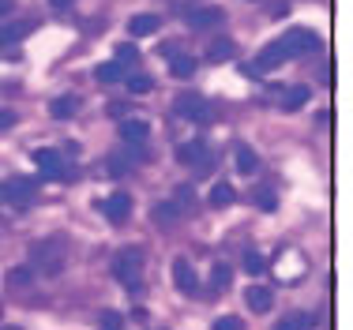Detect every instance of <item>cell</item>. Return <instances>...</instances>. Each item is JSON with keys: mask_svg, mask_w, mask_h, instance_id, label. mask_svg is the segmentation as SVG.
<instances>
[{"mask_svg": "<svg viewBox=\"0 0 353 330\" xmlns=\"http://www.w3.org/2000/svg\"><path fill=\"white\" fill-rule=\"evenodd\" d=\"M128 90L132 94H150V90H154V79H150V75H128Z\"/></svg>", "mask_w": 353, "mask_h": 330, "instance_id": "cell-24", "label": "cell"}, {"mask_svg": "<svg viewBox=\"0 0 353 330\" xmlns=\"http://www.w3.org/2000/svg\"><path fill=\"white\" fill-rule=\"evenodd\" d=\"M256 199H259V207H263V210H274V196H271L267 188H259V192H256Z\"/></svg>", "mask_w": 353, "mask_h": 330, "instance_id": "cell-31", "label": "cell"}, {"mask_svg": "<svg viewBox=\"0 0 353 330\" xmlns=\"http://www.w3.org/2000/svg\"><path fill=\"white\" fill-rule=\"evenodd\" d=\"M173 285H176L181 293H196L199 278H196V270H192L188 259H173Z\"/></svg>", "mask_w": 353, "mask_h": 330, "instance_id": "cell-10", "label": "cell"}, {"mask_svg": "<svg viewBox=\"0 0 353 330\" xmlns=\"http://www.w3.org/2000/svg\"><path fill=\"white\" fill-rule=\"evenodd\" d=\"M233 199H237V192H233V184L218 181L214 188H211V203H214V207H230Z\"/></svg>", "mask_w": 353, "mask_h": 330, "instance_id": "cell-20", "label": "cell"}, {"mask_svg": "<svg viewBox=\"0 0 353 330\" xmlns=\"http://www.w3.org/2000/svg\"><path fill=\"white\" fill-rule=\"evenodd\" d=\"M176 162L181 165H196V169H207L211 165V154H207V147L203 143H181V147H176Z\"/></svg>", "mask_w": 353, "mask_h": 330, "instance_id": "cell-7", "label": "cell"}, {"mask_svg": "<svg viewBox=\"0 0 353 330\" xmlns=\"http://www.w3.org/2000/svg\"><path fill=\"white\" fill-rule=\"evenodd\" d=\"M49 4H53V8H68L72 0H49Z\"/></svg>", "mask_w": 353, "mask_h": 330, "instance_id": "cell-34", "label": "cell"}, {"mask_svg": "<svg viewBox=\"0 0 353 330\" xmlns=\"http://www.w3.org/2000/svg\"><path fill=\"white\" fill-rule=\"evenodd\" d=\"M113 274H117V282H121L124 289H139V282H143V251H139V248L117 251Z\"/></svg>", "mask_w": 353, "mask_h": 330, "instance_id": "cell-2", "label": "cell"}, {"mask_svg": "<svg viewBox=\"0 0 353 330\" xmlns=\"http://www.w3.org/2000/svg\"><path fill=\"white\" fill-rule=\"evenodd\" d=\"M0 192H4V199L12 203V207H27V203L34 199V181H27V176H12Z\"/></svg>", "mask_w": 353, "mask_h": 330, "instance_id": "cell-5", "label": "cell"}, {"mask_svg": "<svg viewBox=\"0 0 353 330\" xmlns=\"http://www.w3.org/2000/svg\"><path fill=\"white\" fill-rule=\"evenodd\" d=\"M308 98H312V90H308V87H290V90L282 94V109H285V113H297V109L305 105Z\"/></svg>", "mask_w": 353, "mask_h": 330, "instance_id": "cell-14", "label": "cell"}, {"mask_svg": "<svg viewBox=\"0 0 353 330\" xmlns=\"http://www.w3.org/2000/svg\"><path fill=\"white\" fill-rule=\"evenodd\" d=\"M230 282H233V270L225 267V263H214V270H211V285H214V289H230Z\"/></svg>", "mask_w": 353, "mask_h": 330, "instance_id": "cell-23", "label": "cell"}, {"mask_svg": "<svg viewBox=\"0 0 353 330\" xmlns=\"http://www.w3.org/2000/svg\"><path fill=\"white\" fill-rule=\"evenodd\" d=\"M117 61H139V49L132 41H124V45H117Z\"/></svg>", "mask_w": 353, "mask_h": 330, "instance_id": "cell-30", "label": "cell"}, {"mask_svg": "<svg viewBox=\"0 0 353 330\" xmlns=\"http://www.w3.org/2000/svg\"><path fill=\"white\" fill-rule=\"evenodd\" d=\"M222 8H196V12H188V27L192 30H211V27H222Z\"/></svg>", "mask_w": 353, "mask_h": 330, "instance_id": "cell-9", "label": "cell"}, {"mask_svg": "<svg viewBox=\"0 0 353 330\" xmlns=\"http://www.w3.org/2000/svg\"><path fill=\"white\" fill-rule=\"evenodd\" d=\"M34 165L46 181H61L64 176V158L57 150H34Z\"/></svg>", "mask_w": 353, "mask_h": 330, "instance_id": "cell-6", "label": "cell"}, {"mask_svg": "<svg viewBox=\"0 0 353 330\" xmlns=\"http://www.w3.org/2000/svg\"><path fill=\"white\" fill-rule=\"evenodd\" d=\"M279 45L285 49V56H301V53H312V49L319 45V38H316V30L297 27V30H285L279 38Z\"/></svg>", "mask_w": 353, "mask_h": 330, "instance_id": "cell-3", "label": "cell"}, {"mask_svg": "<svg viewBox=\"0 0 353 330\" xmlns=\"http://www.w3.org/2000/svg\"><path fill=\"white\" fill-rule=\"evenodd\" d=\"M98 330H124V319L117 316V311H102V319H98Z\"/></svg>", "mask_w": 353, "mask_h": 330, "instance_id": "cell-28", "label": "cell"}, {"mask_svg": "<svg viewBox=\"0 0 353 330\" xmlns=\"http://www.w3.org/2000/svg\"><path fill=\"white\" fill-rule=\"evenodd\" d=\"M207 56L211 61H225V56H233V41H211V49H207Z\"/></svg>", "mask_w": 353, "mask_h": 330, "instance_id": "cell-27", "label": "cell"}, {"mask_svg": "<svg viewBox=\"0 0 353 330\" xmlns=\"http://www.w3.org/2000/svg\"><path fill=\"white\" fill-rule=\"evenodd\" d=\"M30 270H41V274L57 278L68 263V240L64 236H46V240H38L34 248H30Z\"/></svg>", "mask_w": 353, "mask_h": 330, "instance_id": "cell-1", "label": "cell"}, {"mask_svg": "<svg viewBox=\"0 0 353 330\" xmlns=\"http://www.w3.org/2000/svg\"><path fill=\"white\" fill-rule=\"evenodd\" d=\"M94 79H98V83H117V79H124L121 61H105V64H98V68H94Z\"/></svg>", "mask_w": 353, "mask_h": 330, "instance_id": "cell-18", "label": "cell"}, {"mask_svg": "<svg viewBox=\"0 0 353 330\" xmlns=\"http://www.w3.org/2000/svg\"><path fill=\"white\" fill-rule=\"evenodd\" d=\"M12 8H15V0H0V15H12Z\"/></svg>", "mask_w": 353, "mask_h": 330, "instance_id": "cell-33", "label": "cell"}, {"mask_svg": "<svg viewBox=\"0 0 353 330\" xmlns=\"http://www.w3.org/2000/svg\"><path fill=\"white\" fill-rule=\"evenodd\" d=\"M245 270H248L252 278H256V274H263V270H267V259L259 256V251H252V248H248V251H245Z\"/></svg>", "mask_w": 353, "mask_h": 330, "instance_id": "cell-26", "label": "cell"}, {"mask_svg": "<svg viewBox=\"0 0 353 330\" xmlns=\"http://www.w3.org/2000/svg\"><path fill=\"white\" fill-rule=\"evenodd\" d=\"M162 23H158V15H132L128 19V34L132 38H150Z\"/></svg>", "mask_w": 353, "mask_h": 330, "instance_id": "cell-13", "label": "cell"}, {"mask_svg": "<svg viewBox=\"0 0 353 330\" xmlns=\"http://www.w3.org/2000/svg\"><path fill=\"white\" fill-rule=\"evenodd\" d=\"M173 109L181 116H196V121H203L207 124V101H203V94H196V90H188V94H181L173 101Z\"/></svg>", "mask_w": 353, "mask_h": 330, "instance_id": "cell-8", "label": "cell"}, {"mask_svg": "<svg viewBox=\"0 0 353 330\" xmlns=\"http://www.w3.org/2000/svg\"><path fill=\"white\" fill-rule=\"evenodd\" d=\"M75 109H79V101H75V98H57L53 101V116H57V121H68Z\"/></svg>", "mask_w": 353, "mask_h": 330, "instance_id": "cell-25", "label": "cell"}, {"mask_svg": "<svg viewBox=\"0 0 353 330\" xmlns=\"http://www.w3.org/2000/svg\"><path fill=\"white\" fill-rule=\"evenodd\" d=\"M256 165H259V158H256V150H252V147H237V169H241V173H256Z\"/></svg>", "mask_w": 353, "mask_h": 330, "instance_id": "cell-22", "label": "cell"}, {"mask_svg": "<svg viewBox=\"0 0 353 330\" xmlns=\"http://www.w3.org/2000/svg\"><path fill=\"white\" fill-rule=\"evenodd\" d=\"M150 218H154L158 225H173L176 218H181V207H176V203H154V214Z\"/></svg>", "mask_w": 353, "mask_h": 330, "instance_id": "cell-19", "label": "cell"}, {"mask_svg": "<svg viewBox=\"0 0 353 330\" xmlns=\"http://www.w3.org/2000/svg\"><path fill=\"white\" fill-rule=\"evenodd\" d=\"M147 135H150L147 121H139V116L121 121V139H124V143H136V147H143V143H147Z\"/></svg>", "mask_w": 353, "mask_h": 330, "instance_id": "cell-11", "label": "cell"}, {"mask_svg": "<svg viewBox=\"0 0 353 330\" xmlns=\"http://www.w3.org/2000/svg\"><path fill=\"white\" fill-rule=\"evenodd\" d=\"M30 34V23H12V27H0V49L15 45V41H23Z\"/></svg>", "mask_w": 353, "mask_h": 330, "instance_id": "cell-15", "label": "cell"}, {"mask_svg": "<svg viewBox=\"0 0 353 330\" xmlns=\"http://www.w3.org/2000/svg\"><path fill=\"white\" fill-rule=\"evenodd\" d=\"M170 72L176 79H192V72H196V61H192L188 53H173L170 56Z\"/></svg>", "mask_w": 353, "mask_h": 330, "instance_id": "cell-17", "label": "cell"}, {"mask_svg": "<svg viewBox=\"0 0 353 330\" xmlns=\"http://www.w3.org/2000/svg\"><path fill=\"white\" fill-rule=\"evenodd\" d=\"M30 282H34V270H30V267H15V270H8V285H12V289H27Z\"/></svg>", "mask_w": 353, "mask_h": 330, "instance_id": "cell-21", "label": "cell"}, {"mask_svg": "<svg viewBox=\"0 0 353 330\" xmlns=\"http://www.w3.org/2000/svg\"><path fill=\"white\" fill-rule=\"evenodd\" d=\"M98 210H102V214H105L113 225H124V222L132 218V196H128V192H113L109 199L98 203Z\"/></svg>", "mask_w": 353, "mask_h": 330, "instance_id": "cell-4", "label": "cell"}, {"mask_svg": "<svg viewBox=\"0 0 353 330\" xmlns=\"http://www.w3.org/2000/svg\"><path fill=\"white\" fill-rule=\"evenodd\" d=\"M312 327H316V316H308V311H297V316L279 319V327H274V330H312Z\"/></svg>", "mask_w": 353, "mask_h": 330, "instance_id": "cell-16", "label": "cell"}, {"mask_svg": "<svg viewBox=\"0 0 353 330\" xmlns=\"http://www.w3.org/2000/svg\"><path fill=\"white\" fill-rule=\"evenodd\" d=\"M8 124H15V113H8V109H0V128H8Z\"/></svg>", "mask_w": 353, "mask_h": 330, "instance_id": "cell-32", "label": "cell"}, {"mask_svg": "<svg viewBox=\"0 0 353 330\" xmlns=\"http://www.w3.org/2000/svg\"><path fill=\"white\" fill-rule=\"evenodd\" d=\"M271 289H263V285H248V293H245V304L256 316H263V311H271Z\"/></svg>", "mask_w": 353, "mask_h": 330, "instance_id": "cell-12", "label": "cell"}, {"mask_svg": "<svg viewBox=\"0 0 353 330\" xmlns=\"http://www.w3.org/2000/svg\"><path fill=\"white\" fill-rule=\"evenodd\" d=\"M4 330H19V327H4Z\"/></svg>", "mask_w": 353, "mask_h": 330, "instance_id": "cell-35", "label": "cell"}, {"mask_svg": "<svg viewBox=\"0 0 353 330\" xmlns=\"http://www.w3.org/2000/svg\"><path fill=\"white\" fill-rule=\"evenodd\" d=\"M211 330H245V323H241L237 316H222V319H214Z\"/></svg>", "mask_w": 353, "mask_h": 330, "instance_id": "cell-29", "label": "cell"}]
</instances>
